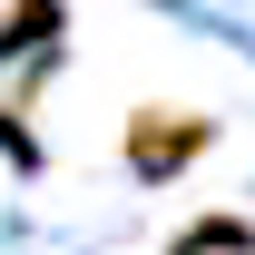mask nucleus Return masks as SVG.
Listing matches in <instances>:
<instances>
[{"label": "nucleus", "instance_id": "nucleus-1", "mask_svg": "<svg viewBox=\"0 0 255 255\" xmlns=\"http://www.w3.org/2000/svg\"><path fill=\"white\" fill-rule=\"evenodd\" d=\"M206 147H216V118H206V108H137V118H128V167H137L147 187L187 177Z\"/></svg>", "mask_w": 255, "mask_h": 255}, {"label": "nucleus", "instance_id": "nucleus-2", "mask_svg": "<svg viewBox=\"0 0 255 255\" xmlns=\"http://www.w3.org/2000/svg\"><path fill=\"white\" fill-rule=\"evenodd\" d=\"M177 255H255V226L246 216H206V226L177 236Z\"/></svg>", "mask_w": 255, "mask_h": 255}, {"label": "nucleus", "instance_id": "nucleus-3", "mask_svg": "<svg viewBox=\"0 0 255 255\" xmlns=\"http://www.w3.org/2000/svg\"><path fill=\"white\" fill-rule=\"evenodd\" d=\"M0 147H10V157H20V167H39V137H30V128H20V108H10V98H0Z\"/></svg>", "mask_w": 255, "mask_h": 255}]
</instances>
